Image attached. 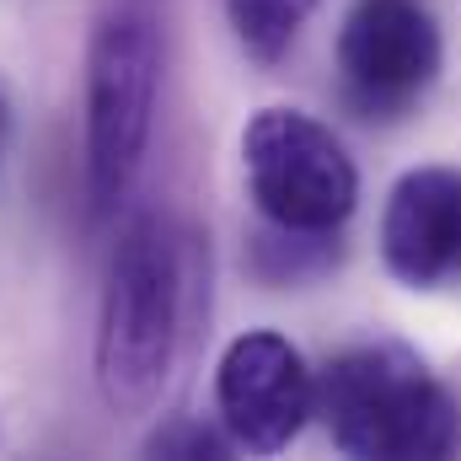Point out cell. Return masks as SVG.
Masks as SVG:
<instances>
[{
	"instance_id": "1",
	"label": "cell",
	"mask_w": 461,
	"mask_h": 461,
	"mask_svg": "<svg viewBox=\"0 0 461 461\" xmlns=\"http://www.w3.org/2000/svg\"><path fill=\"white\" fill-rule=\"evenodd\" d=\"M183 339V252L167 221L140 215L118 236L103 317H97V392L113 413H145Z\"/></svg>"
},
{
	"instance_id": "2",
	"label": "cell",
	"mask_w": 461,
	"mask_h": 461,
	"mask_svg": "<svg viewBox=\"0 0 461 461\" xmlns=\"http://www.w3.org/2000/svg\"><path fill=\"white\" fill-rule=\"evenodd\" d=\"M317 413L344 456L440 461L461 446L456 397L397 344L333 354L317 375Z\"/></svg>"
},
{
	"instance_id": "3",
	"label": "cell",
	"mask_w": 461,
	"mask_h": 461,
	"mask_svg": "<svg viewBox=\"0 0 461 461\" xmlns=\"http://www.w3.org/2000/svg\"><path fill=\"white\" fill-rule=\"evenodd\" d=\"M161 86V27L145 0H113L86 43V194L108 221L150 145Z\"/></svg>"
},
{
	"instance_id": "4",
	"label": "cell",
	"mask_w": 461,
	"mask_h": 461,
	"mask_svg": "<svg viewBox=\"0 0 461 461\" xmlns=\"http://www.w3.org/2000/svg\"><path fill=\"white\" fill-rule=\"evenodd\" d=\"M241 167L258 215L274 230L333 236L354 215L359 172L328 123L301 108H263L241 129Z\"/></svg>"
},
{
	"instance_id": "5",
	"label": "cell",
	"mask_w": 461,
	"mask_h": 461,
	"mask_svg": "<svg viewBox=\"0 0 461 461\" xmlns=\"http://www.w3.org/2000/svg\"><path fill=\"white\" fill-rule=\"evenodd\" d=\"M339 70L344 97L365 118L408 113L435 70H440V32L419 0H359L339 32Z\"/></svg>"
},
{
	"instance_id": "6",
	"label": "cell",
	"mask_w": 461,
	"mask_h": 461,
	"mask_svg": "<svg viewBox=\"0 0 461 461\" xmlns=\"http://www.w3.org/2000/svg\"><path fill=\"white\" fill-rule=\"evenodd\" d=\"M215 402H221L230 440L268 456V451H285L306 429V419L317 413V381L290 339L241 333L221 354Z\"/></svg>"
},
{
	"instance_id": "7",
	"label": "cell",
	"mask_w": 461,
	"mask_h": 461,
	"mask_svg": "<svg viewBox=\"0 0 461 461\" xmlns=\"http://www.w3.org/2000/svg\"><path fill=\"white\" fill-rule=\"evenodd\" d=\"M381 258L413 290H440L461 279V172H408L381 215Z\"/></svg>"
},
{
	"instance_id": "8",
	"label": "cell",
	"mask_w": 461,
	"mask_h": 461,
	"mask_svg": "<svg viewBox=\"0 0 461 461\" xmlns=\"http://www.w3.org/2000/svg\"><path fill=\"white\" fill-rule=\"evenodd\" d=\"M226 11H230V27H236L241 49L268 65V59H279L295 43V32L317 11V0H226Z\"/></svg>"
},
{
	"instance_id": "9",
	"label": "cell",
	"mask_w": 461,
	"mask_h": 461,
	"mask_svg": "<svg viewBox=\"0 0 461 461\" xmlns=\"http://www.w3.org/2000/svg\"><path fill=\"white\" fill-rule=\"evenodd\" d=\"M145 451L150 456H226V435H215L210 424H199V419H172L167 429H156L150 440H145Z\"/></svg>"
}]
</instances>
